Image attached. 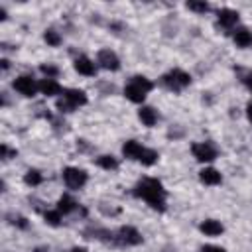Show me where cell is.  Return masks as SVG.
I'll return each mask as SVG.
<instances>
[{
	"instance_id": "277c9868",
	"label": "cell",
	"mask_w": 252,
	"mask_h": 252,
	"mask_svg": "<svg viewBox=\"0 0 252 252\" xmlns=\"http://www.w3.org/2000/svg\"><path fill=\"white\" fill-rule=\"evenodd\" d=\"M161 85L167 89V91H173V93H179L183 91L185 87L191 85V75L183 69H171L167 71L163 77H161Z\"/></svg>"
},
{
	"instance_id": "4fadbf2b",
	"label": "cell",
	"mask_w": 252,
	"mask_h": 252,
	"mask_svg": "<svg viewBox=\"0 0 252 252\" xmlns=\"http://www.w3.org/2000/svg\"><path fill=\"white\" fill-rule=\"evenodd\" d=\"M37 87H39V93L45 94V96L63 94V89H61V85H59L55 79H41V81L37 83Z\"/></svg>"
},
{
	"instance_id": "d6986e66",
	"label": "cell",
	"mask_w": 252,
	"mask_h": 252,
	"mask_svg": "<svg viewBox=\"0 0 252 252\" xmlns=\"http://www.w3.org/2000/svg\"><path fill=\"white\" fill-rule=\"evenodd\" d=\"M158 158H159V156H158V152H156V150H152V148H146V146H144V150L140 152V156H138V159H136V161H140L142 165H154V163L158 161Z\"/></svg>"
},
{
	"instance_id": "ba28073f",
	"label": "cell",
	"mask_w": 252,
	"mask_h": 252,
	"mask_svg": "<svg viewBox=\"0 0 252 252\" xmlns=\"http://www.w3.org/2000/svg\"><path fill=\"white\" fill-rule=\"evenodd\" d=\"M12 87H14V91H18V93L24 94V96H33V94L39 91L37 83H35L33 77H30V75H20V77H16L14 83H12Z\"/></svg>"
},
{
	"instance_id": "d4e9b609",
	"label": "cell",
	"mask_w": 252,
	"mask_h": 252,
	"mask_svg": "<svg viewBox=\"0 0 252 252\" xmlns=\"http://www.w3.org/2000/svg\"><path fill=\"white\" fill-rule=\"evenodd\" d=\"M39 71L45 75V79H55V77L59 75V69H57L55 65H51V63H43V65H39Z\"/></svg>"
},
{
	"instance_id": "484cf974",
	"label": "cell",
	"mask_w": 252,
	"mask_h": 252,
	"mask_svg": "<svg viewBox=\"0 0 252 252\" xmlns=\"http://www.w3.org/2000/svg\"><path fill=\"white\" fill-rule=\"evenodd\" d=\"M187 8L191 12H197V14H205V12L211 10V6L207 2H187Z\"/></svg>"
},
{
	"instance_id": "3957f363",
	"label": "cell",
	"mask_w": 252,
	"mask_h": 252,
	"mask_svg": "<svg viewBox=\"0 0 252 252\" xmlns=\"http://www.w3.org/2000/svg\"><path fill=\"white\" fill-rule=\"evenodd\" d=\"M87 104V94L81 89H65L63 96L57 100V108L59 112H73L75 108Z\"/></svg>"
},
{
	"instance_id": "83f0119b",
	"label": "cell",
	"mask_w": 252,
	"mask_h": 252,
	"mask_svg": "<svg viewBox=\"0 0 252 252\" xmlns=\"http://www.w3.org/2000/svg\"><path fill=\"white\" fill-rule=\"evenodd\" d=\"M201 252H226V250H224V248H220V246L207 244V246H203V248H201Z\"/></svg>"
},
{
	"instance_id": "52a82bcc",
	"label": "cell",
	"mask_w": 252,
	"mask_h": 252,
	"mask_svg": "<svg viewBox=\"0 0 252 252\" xmlns=\"http://www.w3.org/2000/svg\"><path fill=\"white\" fill-rule=\"evenodd\" d=\"M191 154L197 161L201 163H209L217 158V148L211 144V142H197L191 146Z\"/></svg>"
},
{
	"instance_id": "7402d4cb",
	"label": "cell",
	"mask_w": 252,
	"mask_h": 252,
	"mask_svg": "<svg viewBox=\"0 0 252 252\" xmlns=\"http://www.w3.org/2000/svg\"><path fill=\"white\" fill-rule=\"evenodd\" d=\"M43 219H45V222H47L49 226H59V224H61V213H59L57 209L45 211V213H43Z\"/></svg>"
},
{
	"instance_id": "9a60e30c",
	"label": "cell",
	"mask_w": 252,
	"mask_h": 252,
	"mask_svg": "<svg viewBox=\"0 0 252 252\" xmlns=\"http://www.w3.org/2000/svg\"><path fill=\"white\" fill-rule=\"evenodd\" d=\"M199 230H201L205 236H219V234H222L224 226H222L219 220H215V219H207V220H203V222L199 224Z\"/></svg>"
},
{
	"instance_id": "9c48e42d",
	"label": "cell",
	"mask_w": 252,
	"mask_h": 252,
	"mask_svg": "<svg viewBox=\"0 0 252 252\" xmlns=\"http://www.w3.org/2000/svg\"><path fill=\"white\" fill-rule=\"evenodd\" d=\"M96 65L106 69V71H118L120 69V59L112 49H100L96 53Z\"/></svg>"
},
{
	"instance_id": "4316f807",
	"label": "cell",
	"mask_w": 252,
	"mask_h": 252,
	"mask_svg": "<svg viewBox=\"0 0 252 252\" xmlns=\"http://www.w3.org/2000/svg\"><path fill=\"white\" fill-rule=\"evenodd\" d=\"M12 156H16V150H10L6 144H2V159H10Z\"/></svg>"
},
{
	"instance_id": "7a4b0ae2",
	"label": "cell",
	"mask_w": 252,
	"mask_h": 252,
	"mask_svg": "<svg viewBox=\"0 0 252 252\" xmlns=\"http://www.w3.org/2000/svg\"><path fill=\"white\" fill-rule=\"evenodd\" d=\"M152 89H154V83H152L148 77H144V75H134V77H130V81H128L126 87H124V96H126L130 102L142 104L144 98H146V94H148Z\"/></svg>"
},
{
	"instance_id": "30bf717a",
	"label": "cell",
	"mask_w": 252,
	"mask_h": 252,
	"mask_svg": "<svg viewBox=\"0 0 252 252\" xmlns=\"http://www.w3.org/2000/svg\"><path fill=\"white\" fill-rule=\"evenodd\" d=\"M236 24H238V12L236 10H232V8H220L219 10V14H217V26L219 28L234 32Z\"/></svg>"
},
{
	"instance_id": "ffe728a7",
	"label": "cell",
	"mask_w": 252,
	"mask_h": 252,
	"mask_svg": "<svg viewBox=\"0 0 252 252\" xmlns=\"http://www.w3.org/2000/svg\"><path fill=\"white\" fill-rule=\"evenodd\" d=\"M94 163H96L98 167L106 169V171H116V169H118V159H116L114 156H98V158L94 159Z\"/></svg>"
},
{
	"instance_id": "4dcf8cb0",
	"label": "cell",
	"mask_w": 252,
	"mask_h": 252,
	"mask_svg": "<svg viewBox=\"0 0 252 252\" xmlns=\"http://www.w3.org/2000/svg\"><path fill=\"white\" fill-rule=\"evenodd\" d=\"M71 252H89V250H87V248H81V246H75Z\"/></svg>"
},
{
	"instance_id": "5b68a950",
	"label": "cell",
	"mask_w": 252,
	"mask_h": 252,
	"mask_svg": "<svg viewBox=\"0 0 252 252\" xmlns=\"http://www.w3.org/2000/svg\"><path fill=\"white\" fill-rule=\"evenodd\" d=\"M114 238H116V244L114 246H138L142 244V234L138 228L134 226H120L116 232H114Z\"/></svg>"
},
{
	"instance_id": "f1b7e54d",
	"label": "cell",
	"mask_w": 252,
	"mask_h": 252,
	"mask_svg": "<svg viewBox=\"0 0 252 252\" xmlns=\"http://www.w3.org/2000/svg\"><path fill=\"white\" fill-rule=\"evenodd\" d=\"M246 116H248V120H250V124H252V102L246 106Z\"/></svg>"
},
{
	"instance_id": "cb8c5ba5",
	"label": "cell",
	"mask_w": 252,
	"mask_h": 252,
	"mask_svg": "<svg viewBox=\"0 0 252 252\" xmlns=\"http://www.w3.org/2000/svg\"><path fill=\"white\" fill-rule=\"evenodd\" d=\"M43 39H45V43H47V45H51V47H57V45L61 43V35H59L55 30H45Z\"/></svg>"
},
{
	"instance_id": "2e32d148",
	"label": "cell",
	"mask_w": 252,
	"mask_h": 252,
	"mask_svg": "<svg viewBox=\"0 0 252 252\" xmlns=\"http://www.w3.org/2000/svg\"><path fill=\"white\" fill-rule=\"evenodd\" d=\"M199 179H201V183H205V185H219V183L222 181V175H220L215 167H203V169L199 171Z\"/></svg>"
},
{
	"instance_id": "7c38bea8",
	"label": "cell",
	"mask_w": 252,
	"mask_h": 252,
	"mask_svg": "<svg viewBox=\"0 0 252 252\" xmlns=\"http://www.w3.org/2000/svg\"><path fill=\"white\" fill-rule=\"evenodd\" d=\"M138 118H140V122H142L144 126L152 128V126L158 124L159 114H158V110L152 108V106H140V110H138Z\"/></svg>"
},
{
	"instance_id": "6da1fadb",
	"label": "cell",
	"mask_w": 252,
	"mask_h": 252,
	"mask_svg": "<svg viewBox=\"0 0 252 252\" xmlns=\"http://www.w3.org/2000/svg\"><path fill=\"white\" fill-rule=\"evenodd\" d=\"M134 195L138 199H144L152 209L156 211H165V201H167V193L161 185L159 179L156 177H142L136 187H134Z\"/></svg>"
},
{
	"instance_id": "603a6c76",
	"label": "cell",
	"mask_w": 252,
	"mask_h": 252,
	"mask_svg": "<svg viewBox=\"0 0 252 252\" xmlns=\"http://www.w3.org/2000/svg\"><path fill=\"white\" fill-rule=\"evenodd\" d=\"M6 219H8V222H10L12 226H18V228H22V230H26V228L30 226L28 219H26V217H22V215H14V213H12V215H8Z\"/></svg>"
},
{
	"instance_id": "f546056e",
	"label": "cell",
	"mask_w": 252,
	"mask_h": 252,
	"mask_svg": "<svg viewBox=\"0 0 252 252\" xmlns=\"http://www.w3.org/2000/svg\"><path fill=\"white\" fill-rule=\"evenodd\" d=\"M0 63H2V71H8V67H10V61H8V59H2Z\"/></svg>"
},
{
	"instance_id": "ac0fdd59",
	"label": "cell",
	"mask_w": 252,
	"mask_h": 252,
	"mask_svg": "<svg viewBox=\"0 0 252 252\" xmlns=\"http://www.w3.org/2000/svg\"><path fill=\"white\" fill-rule=\"evenodd\" d=\"M79 209V205H77V201L71 197V195H61L59 197V201H57V211L61 213V215H69V213H73V211H77Z\"/></svg>"
},
{
	"instance_id": "8992f818",
	"label": "cell",
	"mask_w": 252,
	"mask_h": 252,
	"mask_svg": "<svg viewBox=\"0 0 252 252\" xmlns=\"http://www.w3.org/2000/svg\"><path fill=\"white\" fill-rule=\"evenodd\" d=\"M87 179H89V175H87L85 169H79V167H65L63 169V183L69 189H75L77 191V189L85 187Z\"/></svg>"
},
{
	"instance_id": "8fae6325",
	"label": "cell",
	"mask_w": 252,
	"mask_h": 252,
	"mask_svg": "<svg viewBox=\"0 0 252 252\" xmlns=\"http://www.w3.org/2000/svg\"><path fill=\"white\" fill-rule=\"evenodd\" d=\"M73 67H75L77 73H81V75H85V77H94L98 65H96L94 61H91L87 55H79V57L73 61Z\"/></svg>"
},
{
	"instance_id": "e0dca14e",
	"label": "cell",
	"mask_w": 252,
	"mask_h": 252,
	"mask_svg": "<svg viewBox=\"0 0 252 252\" xmlns=\"http://www.w3.org/2000/svg\"><path fill=\"white\" fill-rule=\"evenodd\" d=\"M142 150H144V146H142L140 142H136V140H126L124 146H122V156L128 158V159H138V156H140Z\"/></svg>"
},
{
	"instance_id": "44dd1931",
	"label": "cell",
	"mask_w": 252,
	"mask_h": 252,
	"mask_svg": "<svg viewBox=\"0 0 252 252\" xmlns=\"http://www.w3.org/2000/svg\"><path fill=\"white\" fill-rule=\"evenodd\" d=\"M41 181H43V175L37 169H28L26 175H24V183L30 185V187H37Z\"/></svg>"
},
{
	"instance_id": "5bb4252c",
	"label": "cell",
	"mask_w": 252,
	"mask_h": 252,
	"mask_svg": "<svg viewBox=\"0 0 252 252\" xmlns=\"http://www.w3.org/2000/svg\"><path fill=\"white\" fill-rule=\"evenodd\" d=\"M232 39L240 49H246L252 45V32L248 28H236L232 32Z\"/></svg>"
}]
</instances>
